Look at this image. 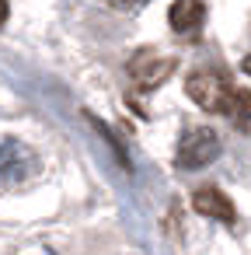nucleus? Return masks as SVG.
Returning a JSON list of instances; mask_svg holds the SVG:
<instances>
[{"mask_svg":"<svg viewBox=\"0 0 251 255\" xmlns=\"http://www.w3.org/2000/svg\"><path fill=\"white\" fill-rule=\"evenodd\" d=\"M185 91H188V98H192L199 109H206V112H223V105H227L234 84H227V77H220V74H213V70H199V74L188 77Z\"/></svg>","mask_w":251,"mask_h":255,"instance_id":"1","label":"nucleus"},{"mask_svg":"<svg viewBox=\"0 0 251 255\" xmlns=\"http://www.w3.org/2000/svg\"><path fill=\"white\" fill-rule=\"evenodd\" d=\"M216 154H220V136L209 126H199V129L181 136L174 161H178V168H206Z\"/></svg>","mask_w":251,"mask_h":255,"instance_id":"2","label":"nucleus"},{"mask_svg":"<svg viewBox=\"0 0 251 255\" xmlns=\"http://www.w3.org/2000/svg\"><path fill=\"white\" fill-rule=\"evenodd\" d=\"M35 168L39 161L21 140H0V182H25Z\"/></svg>","mask_w":251,"mask_h":255,"instance_id":"3","label":"nucleus"},{"mask_svg":"<svg viewBox=\"0 0 251 255\" xmlns=\"http://www.w3.org/2000/svg\"><path fill=\"white\" fill-rule=\"evenodd\" d=\"M206 25V4L202 0H174L171 4V28L178 35H199Z\"/></svg>","mask_w":251,"mask_h":255,"instance_id":"4","label":"nucleus"},{"mask_svg":"<svg viewBox=\"0 0 251 255\" xmlns=\"http://www.w3.org/2000/svg\"><path fill=\"white\" fill-rule=\"evenodd\" d=\"M171 70H174V60H161V56H154V53H143V56H136V60L129 63V74H133V81H136L140 88H157Z\"/></svg>","mask_w":251,"mask_h":255,"instance_id":"5","label":"nucleus"},{"mask_svg":"<svg viewBox=\"0 0 251 255\" xmlns=\"http://www.w3.org/2000/svg\"><path fill=\"white\" fill-rule=\"evenodd\" d=\"M192 206L202 213V217H213V220H223V224H234V203L220 192V189H195V196H192Z\"/></svg>","mask_w":251,"mask_h":255,"instance_id":"6","label":"nucleus"},{"mask_svg":"<svg viewBox=\"0 0 251 255\" xmlns=\"http://www.w3.org/2000/svg\"><path fill=\"white\" fill-rule=\"evenodd\" d=\"M223 116L234 119L237 126H248V123H251V91L234 88L230 98H227V105H223Z\"/></svg>","mask_w":251,"mask_h":255,"instance_id":"7","label":"nucleus"},{"mask_svg":"<svg viewBox=\"0 0 251 255\" xmlns=\"http://www.w3.org/2000/svg\"><path fill=\"white\" fill-rule=\"evenodd\" d=\"M7 21V0H0V25Z\"/></svg>","mask_w":251,"mask_h":255,"instance_id":"8","label":"nucleus"},{"mask_svg":"<svg viewBox=\"0 0 251 255\" xmlns=\"http://www.w3.org/2000/svg\"><path fill=\"white\" fill-rule=\"evenodd\" d=\"M241 67H244V74H248V77H251V53H248V56H244V63H241Z\"/></svg>","mask_w":251,"mask_h":255,"instance_id":"9","label":"nucleus"}]
</instances>
